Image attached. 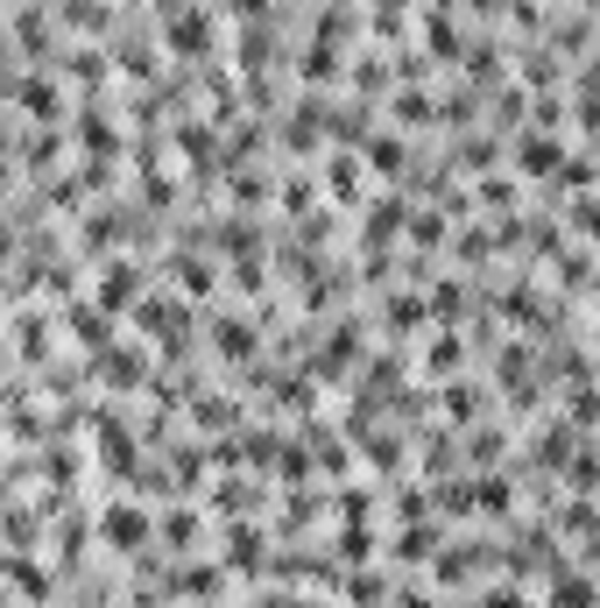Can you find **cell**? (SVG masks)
<instances>
[{
	"label": "cell",
	"instance_id": "obj_23",
	"mask_svg": "<svg viewBox=\"0 0 600 608\" xmlns=\"http://www.w3.org/2000/svg\"><path fill=\"white\" fill-rule=\"evenodd\" d=\"M480 608H530V601H523L516 587H494V595H480Z\"/></svg>",
	"mask_w": 600,
	"mask_h": 608
},
{
	"label": "cell",
	"instance_id": "obj_18",
	"mask_svg": "<svg viewBox=\"0 0 600 608\" xmlns=\"http://www.w3.org/2000/svg\"><path fill=\"white\" fill-rule=\"evenodd\" d=\"M128 290H134V270H107V284H99V298H107V305H120V298H128Z\"/></svg>",
	"mask_w": 600,
	"mask_h": 608
},
{
	"label": "cell",
	"instance_id": "obj_24",
	"mask_svg": "<svg viewBox=\"0 0 600 608\" xmlns=\"http://www.w3.org/2000/svg\"><path fill=\"white\" fill-rule=\"evenodd\" d=\"M227 8H233V14H262L268 0H227Z\"/></svg>",
	"mask_w": 600,
	"mask_h": 608
},
{
	"label": "cell",
	"instance_id": "obj_4",
	"mask_svg": "<svg viewBox=\"0 0 600 608\" xmlns=\"http://www.w3.org/2000/svg\"><path fill=\"white\" fill-rule=\"evenodd\" d=\"M516 163H523V170H530V177H551V170H559V142H537V128H530V135H523L516 142Z\"/></svg>",
	"mask_w": 600,
	"mask_h": 608
},
{
	"label": "cell",
	"instance_id": "obj_7",
	"mask_svg": "<svg viewBox=\"0 0 600 608\" xmlns=\"http://www.w3.org/2000/svg\"><path fill=\"white\" fill-rule=\"evenodd\" d=\"M544 601H551V608H593V581H587V573L573 567V573H565V581H559V587H551V595H544Z\"/></svg>",
	"mask_w": 600,
	"mask_h": 608
},
{
	"label": "cell",
	"instance_id": "obj_10",
	"mask_svg": "<svg viewBox=\"0 0 600 608\" xmlns=\"http://www.w3.org/2000/svg\"><path fill=\"white\" fill-rule=\"evenodd\" d=\"M424 50H431V57H459V28H453V14H431Z\"/></svg>",
	"mask_w": 600,
	"mask_h": 608
},
{
	"label": "cell",
	"instance_id": "obj_19",
	"mask_svg": "<svg viewBox=\"0 0 600 608\" xmlns=\"http://www.w3.org/2000/svg\"><path fill=\"white\" fill-rule=\"evenodd\" d=\"M353 85H360V93H382V85H388V64H382V57H374V64H360Z\"/></svg>",
	"mask_w": 600,
	"mask_h": 608
},
{
	"label": "cell",
	"instance_id": "obj_5",
	"mask_svg": "<svg viewBox=\"0 0 600 608\" xmlns=\"http://www.w3.org/2000/svg\"><path fill=\"white\" fill-rule=\"evenodd\" d=\"M388 552H396V559H424V552H439V524H431V516H424V524H403V538L388 545Z\"/></svg>",
	"mask_w": 600,
	"mask_h": 608
},
{
	"label": "cell",
	"instance_id": "obj_2",
	"mask_svg": "<svg viewBox=\"0 0 600 608\" xmlns=\"http://www.w3.org/2000/svg\"><path fill=\"white\" fill-rule=\"evenodd\" d=\"M163 43H170L177 57H199V50H213V22H205L199 8H177L170 28H163Z\"/></svg>",
	"mask_w": 600,
	"mask_h": 608
},
{
	"label": "cell",
	"instance_id": "obj_3",
	"mask_svg": "<svg viewBox=\"0 0 600 608\" xmlns=\"http://www.w3.org/2000/svg\"><path fill=\"white\" fill-rule=\"evenodd\" d=\"M93 375L113 382V390H134V382H148V368H142L134 347H107V354H93Z\"/></svg>",
	"mask_w": 600,
	"mask_h": 608
},
{
	"label": "cell",
	"instance_id": "obj_6",
	"mask_svg": "<svg viewBox=\"0 0 600 608\" xmlns=\"http://www.w3.org/2000/svg\"><path fill=\"white\" fill-rule=\"evenodd\" d=\"M325 184H333L339 205H353V199H360V163H353V156H333V163H325Z\"/></svg>",
	"mask_w": 600,
	"mask_h": 608
},
{
	"label": "cell",
	"instance_id": "obj_16",
	"mask_svg": "<svg viewBox=\"0 0 600 608\" xmlns=\"http://www.w3.org/2000/svg\"><path fill=\"white\" fill-rule=\"evenodd\" d=\"M445 410H453V418L467 425L473 410H480V390H467V382H459V390H445Z\"/></svg>",
	"mask_w": 600,
	"mask_h": 608
},
{
	"label": "cell",
	"instance_id": "obj_15",
	"mask_svg": "<svg viewBox=\"0 0 600 608\" xmlns=\"http://www.w3.org/2000/svg\"><path fill=\"white\" fill-rule=\"evenodd\" d=\"M22 99H28L36 114H57V85H50V79H22Z\"/></svg>",
	"mask_w": 600,
	"mask_h": 608
},
{
	"label": "cell",
	"instance_id": "obj_20",
	"mask_svg": "<svg viewBox=\"0 0 600 608\" xmlns=\"http://www.w3.org/2000/svg\"><path fill=\"white\" fill-rule=\"evenodd\" d=\"M396 121H431V99L424 93H403L396 99Z\"/></svg>",
	"mask_w": 600,
	"mask_h": 608
},
{
	"label": "cell",
	"instance_id": "obj_9",
	"mask_svg": "<svg viewBox=\"0 0 600 608\" xmlns=\"http://www.w3.org/2000/svg\"><path fill=\"white\" fill-rule=\"evenodd\" d=\"M213 347H219V354H233V361H240V354H254V333H248L240 319H219V325H213Z\"/></svg>",
	"mask_w": 600,
	"mask_h": 608
},
{
	"label": "cell",
	"instance_id": "obj_17",
	"mask_svg": "<svg viewBox=\"0 0 600 608\" xmlns=\"http://www.w3.org/2000/svg\"><path fill=\"white\" fill-rule=\"evenodd\" d=\"M480 205H494V213H508V205H516V184H508V177H494V184H480Z\"/></svg>",
	"mask_w": 600,
	"mask_h": 608
},
{
	"label": "cell",
	"instance_id": "obj_11",
	"mask_svg": "<svg viewBox=\"0 0 600 608\" xmlns=\"http://www.w3.org/2000/svg\"><path fill=\"white\" fill-rule=\"evenodd\" d=\"M163 538H170V552H191V545H199V510H170Z\"/></svg>",
	"mask_w": 600,
	"mask_h": 608
},
{
	"label": "cell",
	"instance_id": "obj_13",
	"mask_svg": "<svg viewBox=\"0 0 600 608\" xmlns=\"http://www.w3.org/2000/svg\"><path fill=\"white\" fill-rule=\"evenodd\" d=\"M424 368H431V375H453V368H459V339H453V333H439V339L424 347Z\"/></svg>",
	"mask_w": 600,
	"mask_h": 608
},
{
	"label": "cell",
	"instance_id": "obj_21",
	"mask_svg": "<svg viewBox=\"0 0 600 608\" xmlns=\"http://www.w3.org/2000/svg\"><path fill=\"white\" fill-rule=\"evenodd\" d=\"M283 205H290V213H311V177H290V184H283Z\"/></svg>",
	"mask_w": 600,
	"mask_h": 608
},
{
	"label": "cell",
	"instance_id": "obj_1",
	"mask_svg": "<svg viewBox=\"0 0 600 608\" xmlns=\"http://www.w3.org/2000/svg\"><path fill=\"white\" fill-rule=\"evenodd\" d=\"M99 530H107V545H113V552H142L156 524H148V510H134V502H113V510L99 516Z\"/></svg>",
	"mask_w": 600,
	"mask_h": 608
},
{
	"label": "cell",
	"instance_id": "obj_14",
	"mask_svg": "<svg viewBox=\"0 0 600 608\" xmlns=\"http://www.w3.org/2000/svg\"><path fill=\"white\" fill-rule=\"evenodd\" d=\"M227 552H233V567H254V559H262V545H254V524H233Z\"/></svg>",
	"mask_w": 600,
	"mask_h": 608
},
{
	"label": "cell",
	"instance_id": "obj_22",
	"mask_svg": "<svg viewBox=\"0 0 600 608\" xmlns=\"http://www.w3.org/2000/svg\"><path fill=\"white\" fill-rule=\"evenodd\" d=\"M573 488H579V496H587V488H593V453H587V446L573 453Z\"/></svg>",
	"mask_w": 600,
	"mask_h": 608
},
{
	"label": "cell",
	"instance_id": "obj_12",
	"mask_svg": "<svg viewBox=\"0 0 600 608\" xmlns=\"http://www.w3.org/2000/svg\"><path fill=\"white\" fill-rule=\"evenodd\" d=\"M8 581H14V595H28V601H43V595H50V573H43V567H22V559L8 567Z\"/></svg>",
	"mask_w": 600,
	"mask_h": 608
},
{
	"label": "cell",
	"instance_id": "obj_8",
	"mask_svg": "<svg viewBox=\"0 0 600 608\" xmlns=\"http://www.w3.org/2000/svg\"><path fill=\"white\" fill-rule=\"evenodd\" d=\"M382 319H388V333H410V325H424L431 311H424V298H410V290H396V298H388V311H382Z\"/></svg>",
	"mask_w": 600,
	"mask_h": 608
}]
</instances>
